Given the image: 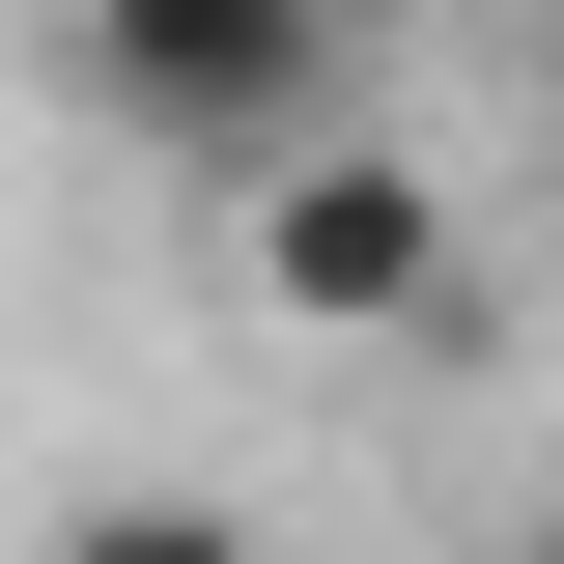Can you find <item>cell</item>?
<instances>
[{"mask_svg":"<svg viewBox=\"0 0 564 564\" xmlns=\"http://www.w3.org/2000/svg\"><path fill=\"white\" fill-rule=\"evenodd\" d=\"M57 29H85V85H113L141 141H198L226 198L311 170V141H339V57H367V0H57Z\"/></svg>","mask_w":564,"mask_h":564,"instance_id":"cell-1","label":"cell"},{"mask_svg":"<svg viewBox=\"0 0 564 564\" xmlns=\"http://www.w3.org/2000/svg\"><path fill=\"white\" fill-rule=\"evenodd\" d=\"M226 282L282 339H452V170L423 141H311V170L226 198Z\"/></svg>","mask_w":564,"mask_h":564,"instance_id":"cell-2","label":"cell"},{"mask_svg":"<svg viewBox=\"0 0 564 564\" xmlns=\"http://www.w3.org/2000/svg\"><path fill=\"white\" fill-rule=\"evenodd\" d=\"M536 141H564V57H536Z\"/></svg>","mask_w":564,"mask_h":564,"instance_id":"cell-5","label":"cell"},{"mask_svg":"<svg viewBox=\"0 0 564 564\" xmlns=\"http://www.w3.org/2000/svg\"><path fill=\"white\" fill-rule=\"evenodd\" d=\"M57 564H282V536H254V508H198V480H85Z\"/></svg>","mask_w":564,"mask_h":564,"instance_id":"cell-3","label":"cell"},{"mask_svg":"<svg viewBox=\"0 0 564 564\" xmlns=\"http://www.w3.org/2000/svg\"><path fill=\"white\" fill-rule=\"evenodd\" d=\"M508 564H564V480H536V508H508Z\"/></svg>","mask_w":564,"mask_h":564,"instance_id":"cell-4","label":"cell"}]
</instances>
